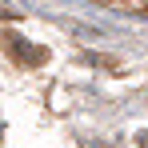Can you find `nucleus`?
Returning a JSON list of instances; mask_svg holds the SVG:
<instances>
[{
	"instance_id": "obj_1",
	"label": "nucleus",
	"mask_w": 148,
	"mask_h": 148,
	"mask_svg": "<svg viewBox=\"0 0 148 148\" xmlns=\"http://www.w3.org/2000/svg\"><path fill=\"white\" fill-rule=\"evenodd\" d=\"M4 44H8V52H12L16 60H24V64H44V56H48L44 48H36V44H28L24 36H8Z\"/></svg>"
}]
</instances>
